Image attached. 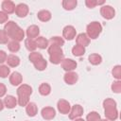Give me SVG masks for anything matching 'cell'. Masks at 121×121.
<instances>
[{"label":"cell","instance_id":"1","mask_svg":"<svg viewBox=\"0 0 121 121\" xmlns=\"http://www.w3.org/2000/svg\"><path fill=\"white\" fill-rule=\"evenodd\" d=\"M4 30L9 36V38L18 43L23 41V39L25 38L24 30L13 21H8L4 26Z\"/></svg>","mask_w":121,"mask_h":121},{"label":"cell","instance_id":"2","mask_svg":"<svg viewBox=\"0 0 121 121\" xmlns=\"http://www.w3.org/2000/svg\"><path fill=\"white\" fill-rule=\"evenodd\" d=\"M32 94V88L27 84H22L17 89V103L19 106H26L29 102V96Z\"/></svg>","mask_w":121,"mask_h":121},{"label":"cell","instance_id":"3","mask_svg":"<svg viewBox=\"0 0 121 121\" xmlns=\"http://www.w3.org/2000/svg\"><path fill=\"white\" fill-rule=\"evenodd\" d=\"M48 54H49V60L53 64H59L63 60V51L60 46L50 44L48 47Z\"/></svg>","mask_w":121,"mask_h":121},{"label":"cell","instance_id":"4","mask_svg":"<svg viewBox=\"0 0 121 121\" xmlns=\"http://www.w3.org/2000/svg\"><path fill=\"white\" fill-rule=\"evenodd\" d=\"M101 31H102V26L99 22H96V21L91 22L86 26V35L88 36L89 39L95 40L98 38Z\"/></svg>","mask_w":121,"mask_h":121},{"label":"cell","instance_id":"5","mask_svg":"<svg viewBox=\"0 0 121 121\" xmlns=\"http://www.w3.org/2000/svg\"><path fill=\"white\" fill-rule=\"evenodd\" d=\"M100 14L102 15V17L106 20H111L114 17L115 15V10L112 6L109 5H105L102 6L100 8Z\"/></svg>","mask_w":121,"mask_h":121},{"label":"cell","instance_id":"6","mask_svg":"<svg viewBox=\"0 0 121 121\" xmlns=\"http://www.w3.org/2000/svg\"><path fill=\"white\" fill-rule=\"evenodd\" d=\"M82 114H83V108L80 105L76 104L71 108L69 112V118L71 120H75L77 118H79Z\"/></svg>","mask_w":121,"mask_h":121},{"label":"cell","instance_id":"7","mask_svg":"<svg viewBox=\"0 0 121 121\" xmlns=\"http://www.w3.org/2000/svg\"><path fill=\"white\" fill-rule=\"evenodd\" d=\"M76 34H77V31L73 26H66L62 29V36L68 41L73 40L76 37Z\"/></svg>","mask_w":121,"mask_h":121},{"label":"cell","instance_id":"8","mask_svg":"<svg viewBox=\"0 0 121 121\" xmlns=\"http://www.w3.org/2000/svg\"><path fill=\"white\" fill-rule=\"evenodd\" d=\"M57 108H58V111L62 113V114H67L69 113L70 110H71V106H70V103L65 100V99H60L58 101V104H57Z\"/></svg>","mask_w":121,"mask_h":121},{"label":"cell","instance_id":"9","mask_svg":"<svg viewBox=\"0 0 121 121\" xmlns=\"http://www.w3.org/2000/svg\"><path fill=\"white\" fill-rule=\"evenodd\" d=\"M15 4L10 1V0H5L2 2L1 4V8L3 12H5L6 14H11L15 11Z\"/></svg>","mask_w":121,"mask_h":121},{"label":"cell","instance_id":"10","mask_svg":"<svg viewBox=\"0 0 121 121\" xmlns=\"http://www.w3.org/2000/svg\"><path fill=\"white\" fill-rule=\"evenodd\" d=\"M28 11H29V9H28L27 5H26L24 3H20L15 7V11L14 12L16 13V15L18 17L24 18V17H26L27 15Z\"/></svg>","mask_w":121,"mask_h":121},{"label":"cell","instance_id":"11","mask_svg":"<svg viewBox=\"0 0 121 121\" xmlns=\"http://www.w3.org/2000/svg\"><path fill=\"white\" fill-rule=\"evenodd\" d=\"M77 65V62L72 59H63L61 61V68L66 72L73 71L74 69H76Z\"/></svg>","mask_w":121,"mask_h":121},{"label":"cell","instance_id":"12","mask_svg":"<svg viewBox=\"0 0 121 121\" xmlns=\"http://www.w3.org/2000/svg\"><path fill=\"white\" fill-rule=\"evenodd\" d=\"M41 114L42 117L45 120H51L56 116V111L54 108L52 107H45L43 108L41 111Z\"/></svg>","mask_w":121,"mask_h":121},{"label":"cell","instance_id":"13","mask_svg":"<svg viewBox=\"0 0 121 121\" xmlns=\"http://www.w3.org/2000/svg\"><path fill=\"white\" fill-rule=\"evenodd\" d=\"M63 79L65 81L66 84L68 85H73L75 84L78 79V76L76 72H73V71H70V72H66L63 76Z\"/></svg>","mask_w":121,"mask_h":121},{"label":"cell","instance_id":"14","mask_svg":"<svg viewBox=\"0 0 121 121\" xmlns=\"http://www.w3.org/2000/svg\"><path fill=\"white\" fill-rule=\"evenodd\" d=\"M26 36L28 39H34V38H37L39 37V34H40V28L38 26L36 25H31L30 26H28L26 28Z\"/></svg>","mask_w":121,"mask_h":121},{"label":"cell","instance_id":"15","mask_svg":"<svg viewBox=\"0 0 121 121\" xmlns=\"http://www.w3.org/2000/svg\"><path fill=\"white\" fill-rule=\"evenodd\" d=\"M104 114L107 118V120L110 121H114L118 117V111L116 108H109V109H104Z\"/></svg>","mask_w":121,"mask_h":121},{"label":"cell","instance_id":"16","mask_svg":"<svg viewBox=\"0 0 121 121\" xmlns=\"http://www.w3.org/2000/svg\"><path fill=\"white\" fill-rule=\"evenodd\" d=\"M76 42H77V44L85 47V46L89 45V43H90V39L88 38V36L86 35V33H79V34L76 37Z\"/></svg>","mask_w":121,"mask_h":121},{"label":"cell","instance_id":"17","mask_svg":"<svg viewBox=\"0 0 121 121\" xmlns=\"http://www.w3.org/2000/svg\"><path fill=\"white\" fill-rule=\"evenodd\" d=\"M23 81V77L19 72H13L9 76V82L13 86H18L22 83Z\"/></svg>","mask_w":121,"mask_h":121},{"label":"cell","instance_id":"18","mask_svg":"<svg viewBox=\"0 0 121 121\" xmlns=\"http://www.w3.org/2000/svg\"><path fill=\"white\" fill-rule=\"evenodd\" d=\"M6 61L8 63V66H9V67H17L20 64V59H19V57L16 56V55H13V54L8 55Z\"/></svg>","mask_w":121,"mask_h":121},{"label":"cell","instance_id":"19","mask_svg":"<svg viewBox=\"0 0 121 121\" xmlns=\"http://www.w3.org/2000/svg\"><path fill=\"white\" fill-rule=\"evenodd\" d=\"M26 114L28 116L33 117L38 112V107L34 102H28L27 105L26 106Z\"/></svg>","mask_w":121,"mask_h":121},{"label":"cell","instance_id":"20","mask_svg":"<svg viewBox=\"0 0 121 121\" xmlns=\"http://www.w3.org/2000/svg\"><path fill=\"white\" fill-rule=\"evenodd\" d=\"M17 105V98L13 95H7L4 99V106L8 109H13Z\"/></svg>","mask_w":121,"mask_h":121},{"label":"cell","instance_id":"21","mask_svg":"<svg viewBox=\"0 0 121 121\" xmlns=\"http://www.w3.org/2000/svg\"><path fill=\"white\" fill-rule=\"evenodd\" d=\"M37 16H38V19H39L40 21H42V22H48V21L51 19V17H52L51 12H50L49 10H46V9L40 10V11L38 12Z\"/></svg>","mask_w":121,"mask_h":121},{"label":"cell","instance_id":"22","mask_svg":"<svg viewBox=\"0 0 121 121\" xmlns=\"http://www.w3.org/2000/svg\"><path fill=\"white\" fill-rule=\"evenodd\" d=\"M35 43H36V46L41 48V49H45L47 46H48V40H46L44 37H42V36H39L36 38L35 40Z\"/></svg>","mask_w":121,"mask_h":121},{"label":"cell","instance_id":"23","mask_svg":"<svg viewBox=\"0 0 121 121\" xmlns=\"http://www.w3.org/2000/svg\"><path fill=\"white\" fill-rule=\"evenodd\" d=\"M77 0H63L62 1V7L66 10H72L77 7Z\"/></svg>","mask_w":121,"mask_h":121},{"label":"cell","instance_id":"24","mask_svg":"<svg viewBox=\"0 0 121 121\" xmlns=\"http://www.w3.org/2000/svg\"><path fill=\"white\" fill-rule=\"evenodd\" d=\"M72 53L76 57H81L85 54V47H83L81 45H78V44H76L72 48Z\"/></svg>","mask_w":121,"mask_h":121},{"label":"cell","instance_id":"25","mask_svg":"<svg viewBox=\"0 0 121 121\" xmlns=\"http://www.w3.org/2000/svg\"><path fill=\"white\" fill-rule=\"evenodd\" d=\"M88 59H89L90 63L93 64V65H98V64H100L101 61H102L101 56L98 55V54H95V53L89 55V58H88Z\"/></svg>","mask_w":121,"mask_h":121},{"label":"cell","instance_id":"26","mask_svg":"<svg viewBox=\"0 0 121 121\" xmlns=\"http://www.w3.org/2000/svg\"><path fill=\"white\" fill-rule=\"evenodd\" d=\"M39 93L42 95H48L51 93V87L48 83H42L39 86Z\"/></svg>","mask_w":121,"mask_h":121},{"label":"cell","instance_id":"27","mask_svg":"<svg viewBox=\"0 0 121 121\" xmlns=\"http://www.w3.org/2000/svg\"><path fill=\"white\" fill-rule=\"evenodd\" d=\"M25 46H26V48L28 51H30V52H34L35 49L37 48L35 40L28 39V38L25 40Z\"/></svg>","mask_w":121,"mask_h":121},{"label":"cell","instance_id":"28","mask_svg":"<svg viewBox=\"0 0 121 121\" xmlns=\"http://www.w3.org/2000/svg\"><path fill=\"white\" fill-rule=\"evenodd\" d=\"M33 64H34V67H35L37 70H39V71H43V70L46 68V66H47V61H46L43 58H42V59H40L39 60L35 61Z\"/></svg>","mask_w":121,"mask_h":121},{"label":"cell","instance_id":"29","mask_svg":"<svg viewBox=\"0 0 121 121\" xmlns=\"http://www.w3.org/2000/svg\"><path fill=\"white\" fill-rule=\"evenodd\" d=\"M7 46L9 48V50L10 52H12V53H15V52H17V51L20 50V43L18 42H16V41H13V40L10 41V42H9Z\"/></svg>","mask_w":121,"mask_h":121},{"label":"cell","instance_id":"30","mask_svg":"<svg viewBox=\"0 0 121 121\" xmlns=\"http://www.w3.org/2000/svg\"><path fill=\"white\" fill-rule=\"evenodd\" d=\"M48 43L50 44H55V45H59V46H62L64 44V40L61 37L59 36H54L52 38H50V40L48 41Z\"/></svg>","mask_w":121,"mask_h":121},{"label":"cell","instance_id":"31","mask_svg":"<svg viewBox=\"0 0 121 121\" xmlns=\"http://www.w3.org/2000/svg\"><path fill=\"white\" fill-rule=\"evenodd\" d=\"M100 119V115L96 112H91L86 116V121H99Z\"/></svg>","mask_w":121,"mask_h":121},{"label":"cell","instance_id":"32","mask_svg":"<svg viewBox=\"0 0 121 121\" xmlns=\"http://www.w3.org/2000/svg\"><path fill=\"white\" fill-rule=\"evenodd\" d=\"M103 107H104V109L116 108V102L112 98H106L103 101Z\"/></svg>","mask_w":121,"mask_h":121},{"label":"cell","instance_id":"33","mask_svg":"<svg viewBox=\"0 0 121 121\" xmlns=\"http://www.w3.org/2000/svg\"><path fill=\"white\" fill-rule=\"evenodd\" d=\"M10 73V69L8 65H0V78H7Z\"/></svg>","mask_w":121,"mask_h":121},{"label":"cell","instance_id":"34","mask_svg":"<svg viewBox=\"0 0 121 121\" xmlns=\"http://www.w3.org/2000/svg\"><path fill=\"white\" fill-rule=\"evenodd\" d=\"M42 58H43V55H42L41 53H39V52H36V51L31 52V53L29 54V56H28L29 60H30L32 63H34L35 61L39 60H40V59H42Z\"/></svg>","mask_w":121,"mask_h":121},{"label":"cell","instance_id":"35","mask_svg":"<svg viewBox=\"0 0 121 121\" xmlns=\"http://www.w3.org/2000/svg\"><path fill=\"white\" fill-rule=\"evenodd\" d=\"M112 74L113 78H115L117 80H120L121 79V66L115 65L112 70Z\"/></svg>","mask_w":121,"mask_h":121},{"label":"cell","instance_id":"36","mask_svg":"<svg viewBox=\"0 0 121 121\" xmlns=\"http://www.w3.org/2000/svg\"><path fill=\"white\" fill-rule=\"evenodd\" d=\"M111 88H112V91L113 93H116V94L121 93V81L120 80L113 81L112 84V86H111Z\"/></svg>","mask_w":121,"mask_h":121},{"label":"cell","instance_id":"37","mask_svg":"<svg viewBox=\"0 0 121 121\" xmlns=\"http://www.w3.org/2000/svg\"><path fill=\"white\" fill-rule=\"evenodd\" d=\"M9 36L7 35V33L5 32L4 29H0V43L1 44H5L9 43Z\"/></svg>","mask_w":121,"mask_h":121},{"label":"cell","instance_id":"38","mask_svg":"<svg viewBox=\"0 0 121 121\" xmlns=\"http://www.w3.org/2000/svg\"><path fill=\"white\" fill-rule=\"evenodd\" d=\"M85 4L89 9H94L95 6H97V1L96 0H86Z\"/></svg>","mask_w":121,"mask_h":121},{"label":"cell","instance_id":"39","mask_svg":"<svg viewBox=\"0 0 121 121\" xmlns=\"http://www.w3.org/2000/svg\"><path fill=\"white\" fill-rule=\"evenodd\" d=\"M8 20H9V15L3 11H0V24L6 23L8 22Z\"/></svg>","mask_w":121,"mask_h":121},{"label":"cell","instance_id":"40","mask_svg":"<svg viewBox=\"0 0 121 121\" xmlns=\"http://www.w3.org/2000/svg\"><path fill=\"white\" fill-rule=\"evenodd\" d=\"M7 57H8L7 53L4 50H0V64L7 60Z\"/></svg>","mask_w":121,"mask_h":121},{"label":"cell","instance_id":"41","mask_svg":"<svg viewBox=\"0 0 121 121\" xmlns=\"http://www.w3.org/2000/svg\"><path fill=\"white\" fill-rule=\"evenodd\" d=\"M7 92V87L4 83H0V97L4 96Z\"/></svg>","mask_w":121,"mask_h":121},{"label":"cell","instance_id":"42","mask_svg":"<svg viewBox=\"0 0 121 121\" xmlns=\"http://www.w3.org/2000/svg\"><path fill=\"white\" fill-rule=\"evenodd\" d=\"M4 109V102L0 99V111H2Z\"/></svg>","mask_w":121,"mask_h":121},{"label":"cell","instance_id":"43","mask_svg":"<svg viewBox=\"0 0 121 121\" xmlns=\"http://www.w3.org/2000/svg\"><path fill=\"white\" fill-rule=\"evenodd\" d=\"M75 121H85V120L82 118H77V119H75Z\"/></svg>","mask_w":121,"mask_h":121},{"label":"cell","instance_id":"44","mask_svg":"<svg viewBox=\"0 0 121 121\" xmlns=\"http://www.w3.org/2000/svg\"><path fill=\"white\" fill-rule=\"evenodd\" d=\"M99 121H109V120H107V119H100Z\"/></svg>","mask_w":121,"mask_h":121}]
</instances>
